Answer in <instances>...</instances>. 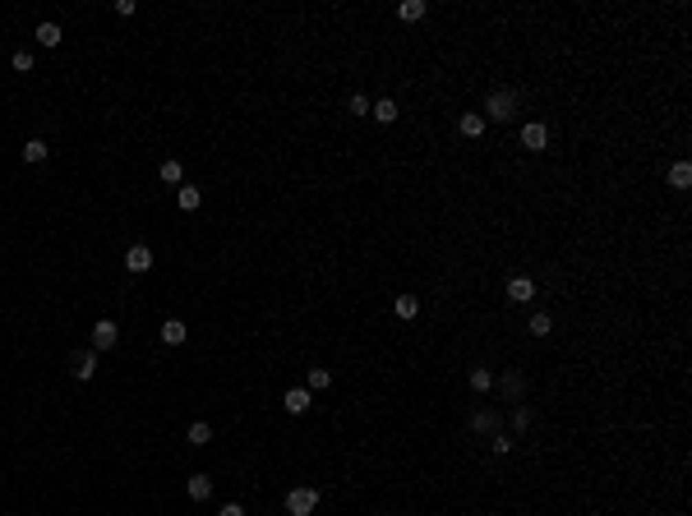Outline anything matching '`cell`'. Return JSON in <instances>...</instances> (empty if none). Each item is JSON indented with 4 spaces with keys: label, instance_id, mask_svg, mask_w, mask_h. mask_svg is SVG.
<instances>
[{
    "label": "cell",
    "instance_id": "cell-1",
    "mask_svg": "<svg viewBox=\"0 0 692 516\" xmlns=\"http://www.w3.org/2000/svg\"><path fill=\"white\" fill-rule=\"evenodd\" d=\"M512 116H517V88H494L490 102H485V125H490V120L507 125Z\"/></svg>",
    "mask_w": 692,
    "mask_h": 516
},
{
    "label": "cell",
    "instance_id": "cell-2",
    "mask_svg": "<svg viewBox=\"0 0 692 516\" xmlns=\"http://www.w3.org/2000/svg\"><path fill=\"white\" fill-rule=\"evenodd\" d=\"M314 507H319V488H291L286 493V512L291 516H309Z\"/></svg>",
    "mask_w": 692,
    "mask_h": 516
},
{
    "label": "cell",
    "instance_id": "cell-3",
    "mask_svg": "<svg viewBox=\"0 0 692 516\" xmlns=\"http://www.w3.org/2000/svg\"><path fill=\"white\" fill-rule=\"evenodd\" d=\"M116 341H120V327H116L111 319H102L97 327H92V350H97V355H102V350H111Z\"/></svg>",
    "mask_w": 692,
    "mask_h": 516
},
{
    "label": "cell",
    "instance_id": "cell-4",
    "mask_svg": "<svg viewBox=\"0 0 692 516\" xmlns=\"http://www.w3.org/2000/svg\"><path fill=\"white\" fill-rule=\"evenodd\" d=\"M125 268H129V272H148V268H153V249H148V244H129V249H125Z\"/></svg>",
    "mask_w": 692,
    "mask_h": 516
},
{
    "label": "cell",
    "instance_id": "cell-5",
    "mask_svg": "<svg viewBox=\"0 0 692 516\" xmlns=\"http://www.w3.org/2000/svg\"><path fill=\"white\" fill-rule=\"evenodd\" d=\"M507 300H512V304H531V300H536L531 277H512V281H507Z\"/></svg>",
    "mask_w": 692,
    "mask_h": 516
},
{
    "label": "cell",
    "instance_id": "cell-6",
    "mask_svg": "<svg viewBox=\"0 0 692 516\" xmlns=\"http://www.w3.org/2000/svg\"><path fill=\"white\" fill-rule=\"evenodd\" d=\"M545 143H549V129H545V125H540V120H531V125H526V129H522V148L540 152V148H545Z\"/></svg>",
    "mask_w": 692,
    "mask_h": 516
},
{
    "label": "cell",
    "instance_id": "cell-7",
    "mask_svg": "<svg viewBox=\"0 0 692 516\" xmlns=\"http://www.w3.org/2000/svg\"><path fill=\"white\" fill-rule=\"evenodd\" d=\"M92 374H97V350H78V355H74V378L88 383Z\"/></svg>",
    "mask_w": 692,
    "mask_h": 516
},
{
    "label": "cell",
    "instance_id": "cell-8",
    "mask_svg": "<svg viewBox=\"0 0 692 516\" xmlns=\"http://www.w3.org/2000/svg\"><path fill=\"white\" fill-rule=\"evenodd\" d=\"M185 488H189V498H194V502H208V498H213V480H208V475H189V480H185Z\"/></svg>",
    "mask_w": 692,
    "mask_h": 516
},
{
    "label": "cell",
    "instance_id": "cell-9",
    "mask_svg": "<svg viewBox=\"0 0 692 516\" xmlns=\"http://www.w3.org/2000/svg\"><path fill=\"white\" fill-rule=\"evenodd\" d=\"M282 406L291 410V415H305L309 410V387H291V392L282 396Z\"/></svg>",
    "mask_w": 692,
    "mask_h": 516
},
{
    "label": "cell",
    "instance_id": "cell-10",
    "mask_svg": "<svg viewBox=\"0 0 692 516\" xmlns=\"http://www.w3.org/2000/svg\"><path fill=\"white\" fill-rule=\"evenodd\" d=\"M199 203H203V194L194 184H180V189H176V208H180V213H194Z\"/></svg>",
    "mask_w": 692,
    "mask_h": 516
},
{
    "label": "cell",
    "instance_id": "cell-11",
    "mask_svg": "<svg viewBox=\"0 0 692 516\" xmlns=\"http://www.w3.org/2000/svg\"><path fill=\"white\" fill-rule=\"evenodd\" d=\"M369 116H374L379 125H392L401 111H397V102H392V97H384V102H374V107H369Z\"/></svg>",
    "mask_w": 692,
    "mask_h": 516
},
{
    "label": "cell",
    "instance_id": "cell-12",
    "mask_svg": "<svg viewBox=\"0 0 692 516\" xmlns=\"http://www.w3.org/2000/svg\"><path fill=\"white\" fill-rule=\"evenodd\" d=\"M457 129L466 138H480V134H485V116H480V111H466V116L457 120Z\"/></svg>",
    "mask_w": 692,
    "mask_h": 516
},
{
    "label": "cell",
    "instance_id": "cell-13",
    "mask_svg": "<svg viewBox=\"0 0 692 516\" xmlns=\"http://www.w3.org/2000/svg\"><path fill=\"white\" fill-rule=\"evenodd\" d=\"M185 336H189V332H185L180 319H167V323H162V341H167V346H185Z\"/></svg>",
    "mask_w": 692,
    "mask_h": 516
},
{
    "label": "cell",
    "instance_id": "cell-14",
    "mask_svg": "<svg viewBox=\"0 0 692 516\" xmlns=\"http://www.w3.org/2000/svg\"><path fill=\"white\" fill-rule=\"evenodd\" d=\"M471 429H476V433H499V415H494V410H476V415H471Z\"/></svg>",
    "mask_w": 692,
    "mask_h": 516
},
{
    "label": "cell",
    "instance_id": "cell-15",
    "mask_svg": "<svg viewBox=\"0 0 692 516\" xmlns=\"http://www.w3.org/2000/svg\"><path fill=\"white\" fill-rule=\"evenodd\" d=\"M397 19H401V23H415V19H425V0H401V5H397Z\"/></svg>",
    "mask_w": 692,
    "mask_h": 516
},
{
    "label": "cell",
    "instance_id": "cell-16",
    "mask_svg": "<svg viewBox=\"0 0 692 516\" xmlns=\"http://www.w3.org/2000/svg\"><path fill=\"white\" fill-rule=\"evenodd\" d=\"M392 314H397V319H415V314H420V300H415V295H397V300H392Z\"/></svg>",
    "mask_w": 692,
    "mask_h": 516
},
{
    "label": "cell",
    "instance_id": "cell-17",
    "mask_svg": "<svg viewBox=\"0 0 692 516\" xmlns=\"http://www.w3.org/2000/svg\"><path fill=\"white\" fill-rule=\"evenodd\" d=\"M669 184H674V189H688V184H692V166H688V162H674V166H669Z\"/></svg>",
    "mask_w": 692,
    "mask_h": 516
},
{
    "label": "cell",
    "instance_id": "cell-18",
    "mask_svg": "<svg viewBox=\"0 0 692 516\" xmlns=\"http://www.w3.org/2000/svg\"><path fill=\"white\" fill-rule=\"evenodd\" d=\"M37 46H61V23H37Z\"/></svg>",
    "mask_w": 692,
    "mask_h": 516
},
{
    "label": "cell",
    "instance_id": "cell-19",
    "mask_svg": "<svg viewBox=\"0 0 692 516\" xmlns=\"http://www.w3.org/2000/svg\"><path fill=\"white\" fill-rule=\"evenodd\" d=\"M46 152H51V148H46L42 138H28V143H23V162H32V166H37V162H46Z\"/></svg>",
    "mask_w": 692,
    "mask_h": 516
},
{
    "label": "cell",
    "instance_id": "cell-20",
    "mask_svg": "<svg viewBox=\"0 0 692 516\" xmlns=\"http://www.w3.org/2000/svg\"><path fill=\"white\" fill-rule=\"evenodd\" d=\"M305 387H309V392H323V387H333V374H328V369H309Z\"/></svg>",
    "mask_w": 692,
    "mask_h": 516
},
{
    "label": "cell",
    "instance_id": "cell-21",
    "mask_svg": "<svg viewBox=\"0 0 692 516\" xmlns=\"http://www.w3.org/2000/svg\"><path fill=\"white\" fill-rule=\"evenodd\" d=\"M189 442H194V447H208V442H213V424H203V420L189 424Z\"/></svg>",
    "mask_w": 692,
    "mask_h": 516
},
{
    "label": "cell",
    "instance_id": "cell-22",
    "mask_svg": "<svg viewBox=\"0 0 692 516\" xmlns=\"http://www.w3.org/2000/svg\"><path fill=\"white\" fill-rule=\"evenodd\" d=\"M466 378H471V387H476V392H490V387H494V374H490V369H471Z\"/></svg>",
    "mask_w": 692,
    "mask_h": 516
},
{
    "label": "cell",
    "instance_id": "cell-23",
    "mask_svg": "<svg viewBox=\"0 0 692 516\" xmlns=\"http://www.w3.org/2000/svg\"><path fill=\"white\" fill-rule=\"evenodd\" d=\"M162 180H167V184H180V180H185V166H180V162H162Z\"/></svg>",
    "mask_w": 692,
    "mask_h": 516
},
{
    "label": "cell",
    "instance_id": "cell-24",
    "mask_svg": "<svg viewBox=\"0 0 692 516\" xmlns=\"http://www.w3.org/2000/svg\"><path fill=\"white\" fill-rule=\"evenodd\" d=\"M549 327H554L549 314H531V336H549Z\"/></svg>",
    "mask_w": 692,
    "mask_h": 516
},
{
    "label": "cell",
    "instance_id": "cell-25",
    "mask_svg": "<svg viewBox=\"0 0 692 516\" xmlns=\"http://www.w3.org/2000/svg\"><path fill=\"white\" fill-rule=\"evenodd\" d=\"M499 387H503L507 396H517V392H522V374H503V378H499Z\"/></svg>",
    "mask_w": 692,
    "mask_h": 516
},
{
    "label": "cell",
    "instance_id": "cell-26",
    "mask_svg": "<svg viewBox=\"0 0 692 516\" xmlns=\"http://www.w3.org/2000/svg\"><path fill=\"white\" fill-rule=\"evenodd\" d=\"M14 69H19V74H28V69H32V51H14Z\"/></svg>",
    "mask_w": 692,
    "mask_h": 516
},
{
    "label": "cell",
    "instance_id": "cell-27",
    "mask_svg": "<svg viewBox=\"0 0 692 516\" xmlns=\"http://www.w3.org/2000/svg\"><path fill=\"white\" fill-rule=\"evenodd\" d=\"M346 111H351V116H369V102H365V97H360V92H355L351 102H346Z\"/></svg>",
    "mask_w": 692,
    "mask_h": 516
},
{
    "label": "cell",
    "instance_id": "cell-28",
    "mask_svg": "<svg viewBox=\"0 0 692 516\" xmlns=\"http://www.w3.org/2000/svg\"><path fill=\"white\" fill-rule=\"evenodd\" d=\"M490 447H494V452H512V438H507V433H494Z\"/></svg>",
    "mask_w": 692,
    "mask_h": 516
},
{
    "label": "cell",
    "instance_id": "cell-29",
    "mask_svg": "<svg viewBox=\"0 0 692 516\" xmlns=\"http://www.w3.org/2000/svg\"><path fill=\"white\" fill-rule=\"evenodd\" d=\"M526 424H531V410H512V429H517V433H522Z\"/></svg>",
    "mask_w": 692,
    "mask_h": 516
},
{
    "label": "cell",
    "instance_id": "cell-30",
    "mask_svg": "<svg viewBox=\"0 0 692 516\" xmlns=\"http://www.w3.org/2000/svg\"><path fill=\"white\" fill-rule=\"evenodd\" d=\"M217 516H245V507H240V502H227V507H222Z\"/></svg>",
    "mask_w": 692,
    "mask_h": 516
}]
</instances>
